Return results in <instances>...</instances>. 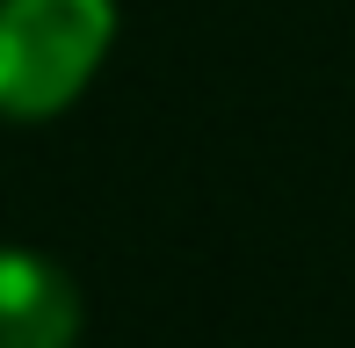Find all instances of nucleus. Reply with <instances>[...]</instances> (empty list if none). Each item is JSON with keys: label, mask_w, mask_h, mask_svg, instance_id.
<instances>
[{"label": "nucleus", "mask_w": 355, "mask_h": 348, "mask_svg": "<svg viewBox=\"0 0 355 348\" xmlns=\"http://www.w3.org/2000/svg\"><path fill=\"white\" fill-rule=\"evenodd\" d=\"M109 0H0V116H58L109 51Z\"/></svg>", "instance_id": "f257e3e1"}, {"label": "nucleus", "mask_w": 355, "mask_h": 348, "mask_svg": "<svg viewBox=\"0 0 355 348\" xmlns=\"http://www.w3.org/2000/svg\"><path fill=\"white\" fill-rule=\"evenodd\" d=\"M80 341V290L66 268L0 247V348H73Z\"/></svg>", "instance_id": "f03ea898"}]
</instances>
